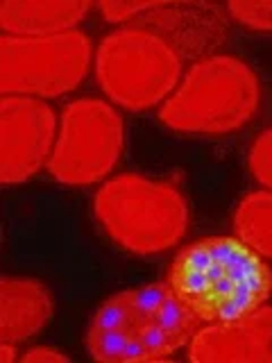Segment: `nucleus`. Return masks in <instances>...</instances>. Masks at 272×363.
<instances>
[{
	"label": "nucleus",
	"instance_id": "1",
	"mask_svg": "<svg viewBox=\"0 0 272 363\" xmlns=\"http://www.w3.org/2000/svg\"><path fill=\"white\" fill-rule=\"evenodd\" d=\"M202 325L162 279L109 295L91 315L84 345L100 363L164 361L188 347Z\"/></svg>",
	"mask_w": 272,
	"mask_h": 363
},
{
	"label": "nucleus",
	"instance_id": "2",
	"mask_svg": "<svg viewBox=\"0 0 272 363\" xmlns=\"http://www.w3.org/2000/svg\"><path fill=\"white\" fill-rule=\"evenodd\" d=\"M166 281L204 325L256 311L272 298V266L234 236H204L173 257Z\"/></svg>",
	"mask_w": 272,
	"mask_h": 363
},
{
	"label": "nucleus",
	"instance_id": "3",
	"mask_svg": "<svg viewBox=\"0 0 272 363\" xmlns=\"http://www.w3.org/2000/svg\"><path fill=\"white\" fill-rule=\"evenodd\" d=\"M94 213L105 234L132 255L175 247L188 227V200L175 182L123 173L96 191Z\"/></svg>",
	"mask_w": 272,
	"mask_h": 363
},
{
	"label": "nucleus",
	"instance_id": "4",
	"mask_svg": "<svg viewBox=\"0 0 272 363\" xmlns=\"http://www.w3.org/2000/svg\"><path fill=\"white\" fill-rule=\"evenodd\" d=\"M261 82L252 66L234 55H211L191 64L159 118L184 134H227L254 116Z\"/></svg>",
	"mask_w": 272,
	"mask_h": 363
},
{
	"label": "nucleus",
	"instance_id": "5",
	"mask_svg": "<svg viewBox=\"0 0 272 363\" xmlns=\"http://www.w3.org/2000/svg\"><path fill=\"white\" fill-rule=\"evenodd\" d=\"M96 79L123 109H147L166 102L181 77V57L154 32L123 26L98 43Z\"/></svg>",
	"mask_w": 272,
	"mask_h": 363
},
{
	"label": "nucleus",
	"instance_id": "6",
	"mask_svg": "<svg viewBox=\"0 0 272 363\" xmlns=\"http://www.w3.org/2000/svg\"><path fill=\"white\" fill-rule=\"evenodd\" d=\"M125 147L118 109L100 98H77L60 116L48 173L66 186H86L107 177Z\"/></svg>",
	"mask_w": 272,
	"mask_h": 363
},
{
	"label": "nucleus",
	"instance_id": "7",
	"mask_svg": "<svg viewBox=\"0 0 272 363\" xmlns=\"http://www.w3.org/2000/svg\"><path fill=\"white\" fill-rule=\"evenodd\" d=\"M89 66L91 41L82 30L50 37H0L3 96H64L86 77Z\"/></svg>",
	"mask_w": 272,
	"mask_h": 363
},
{
	"label": "nucleus",
	"instance_id": "8",
	"mask_svg": "<svg viewBox=\"0 0 272 363\" xmlns=\"http://www.w3.org/2000/svg\"><path fill=\"white\" fill-rule=\"evenodd\" d=\"M55 111L41 98H0V182L23 184L48 164L57 139Z\"/></svg>",
	"mask_w": 272,
	"mask_h": 363
},
{
	"label": "nucleus",
	"instance_id": "9",
	"mask_svg": "<svg viewBox=\"0 0 272 363\" xmlns=\"http://www.w3.org/2000/svg\"><path fill=\"white\" fill-rule=\"evenodd\" d=\"M128 26L154 32L173 48L181 62H200L211 57L227 37V7L191 0H154L150 9Z\"/></svg>",
	"mask_w": 272,
	"mask_h": 363
},
{
	"label": "nucleus",
	"instance_id": "10",
	"mask_svg": "<svg viewBox=\"0 0 272 363\" xmlns=\"http://www.w3.org/2000/svg\"><path fill=\"white\" fill-rule=\"evenodd\" d=\"M186 357L196 363H272V306L202 325L191 338Z\"/></svg>",
	"mask_w": 272,
	"mask_h": 363
},
{
	"label": "nucleus",
	"instance_id": "11",
	"mask_svg": "<svg viewBox=\"0 0 272 363\" xmlns=\"http://www.w3.org/2000/svg\"><path fill=\"white\" fill-rule=\"evenodd\" d=\"M55 315V298L34 277L0 279V343L18 345L37 336Z\"/></svg>",
	"mask_w": 272,
	"mask_h": 363
},
{
	"label": "nucleus",
	"instance_id": "12",
	"mask_svg": "<svg viewBox=\"0 0 272 363\" xmlns=\"http://www.w3.org/2000/svg\"><path fill=\"white\" fill-rule=\"evenodd\" d=\"M91 11L82 0H5L0 5V28L11 37H50L77 30Z\"/></svg>",
	"mask_w": 272,
	"mask_h": 363
},
{
	"label": "nucleus",
	"instance_id": "13",
	"mask_svg": "<svg viewBox=\"0 0 272 363\" xmlns=\"http://www.w3.org/2000/svg\"><path fill=\"white\" fill-rule=\"evenodd\" d=\"M234 234L272 261V191H249L234 209Z\"/></svg>",
	"mask_w": 272,
	"mask_h": 363
},
{
	"label": "nucleus",
	"instance_id": "14",
	"mask_svg": "<svg viewBox=\"0 0 272 363\" xmlns=\"http://www.w3.org/2000/svg\"><path fill=\"white\" fill-rule=\"evenodd\" d=\"M230 18H236L249 30L272 32V0L259 3V0H232L227 5Z\"/></svg>",
	"mask_w": 272,
	"mask_h": 363
},
{
	"label": "nucleus",
	"instance_id": "15",
	"mask_svg": "<svg viewBox=\"0 0 272 363\" xmlns=\"http://www.w3.org/2000/svg\"><path fill=\"white\" fill-rule=\"evenodd\" d=\"M247 166L259 184L272 191V128L264 130L252 141L247 155Z\"/></svg>",
	"mask_w": 272,
	"mask_h": 363
},
{
	"label": "nucleus",
	"instance_id": "16",
	"mask_svg": "<svg viewBox=\"0 0 272 363\" xmlns=\"http://www.w3.org/2000/svg\"><path fill=\"white\" fill-rule=\"evenodd\" d=\"M154 0H141V3H100L98 9L102 11V16L111 23H132L136 16H141L145 9L152 7Z\"/></svg>",
	"mask_w": 272,
	"mask_h": 363
},
{
	"label": "nucleus",
	"instance_id": "17",
	"mask_svg": "<svg viewBox=\"0 0 272 363\" xmlns=\"http://www.w3.org/2000/svg\"><path fill=\"white\" fill-rule=\"evenodd\" d=\"M21 361H26V363H55V361H62V363H66L68 357L64 354V352L55 350V347L41 345V347L28 350L26 354H21Z\"/></svg>",
	"mask_w": 272,
	"mask_h": 363
},
{
	"label": "nucleus",
	"instance_id": "18",
	"mask_svg": "<svg viewBox=\"0 0 272 363\" xmlns=\"http://www.w3.org/2000/svg\"><path fill=\"white\" fill-rule=\"evenodd\" d=\"M14 347H16V345H11V343H0V361H3V363L14 361V359H16Z\"/></svg>",
	"mask_w": 272,
	"mask_h": 363
}]
</instances>
